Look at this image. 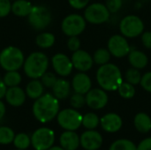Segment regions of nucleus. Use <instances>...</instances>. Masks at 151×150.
<instances>
[{
  "instance_id": "f257e3e1",
  "label": "nucleus",
  "mask_w": 151,
  "mask_h": 150,
  "mask_svg": "<svg viewBox=\"0 0 151 150\" xmlns=\"http://www.w3.org/2000/svg\"><path fill=\"white\" fill-rule=\"evenodd\" d=\"M59 100L53 94H43L37 98L32 107L35 118L41 123H49L57 118L59 112Z\"/></svg>"
},
{
  "instance_id": "f03ea898",
  "label": "nucleus",
  "mask_w": 151,
  "mask_h": 150,
  "mask_svg": "<svg viewBox=\"0 0 151 150\" xmlns=\"http://www.w3.org/2000/svg\"><path fill=\"white\" fill-rule=\"evenodd\" d=\"M96 77L98 85L105 91H116L123 82L120 69L116 65L111 63L100 65Z\"/></svg>"
},
{
  "instance_id": "7ed1b4c3",
  "label": "nucleus",
  "mask_w": 151,
  "mask_h": 150,
  "mask_svg": "<svg viewBox=\"0 0 151 150\" xmlns=\"http://www.w3.org/2000/svg\"><path fill=\"white\" fill-rule=\"evenodd\" d=\"M49 67L48 57L40 51L31 53L24 61L23 69L25 74L32 79H41Z\"/></svg>"
},
{
  "instance_id": "20e7f679",
  "label": "nucleus",
  "mask_w": 151,
  "mask_h": 150,
  "mask_svg": "<svg viewBox=\"0 0 151 150\" xmlns=\"http://www.w3.org/2000/svg\"><path fill=\"white\" fill-rule=\"evenodd\" d=\"M24 61V54L17 47L9 46L0 52V66L6 72L19 71L23 66Z\"/></svg>"
},
{
  "instance_id": "39448f33",
  "label": "nucleus",
  "mask_w": 151,
  "mask_h": 150,
  "mask_svg": "<svg viewBox=\"0 0 151 150\" xmlns=\"http://www.w3.org/2000/svg\"><path fill=\"white\" fill-rule=\"evenodd\" d=\"M29 25L35 30H43L50 26L52 14L50 9L44 5H35L27 16Z\"/></svg>"
},
{
  "instance_id": "423d86ee",
  "label": "nucleus",
  "mask_w": 151,
  "mask_h": 150,
  "mask_svg": "<svg viewBox=\"0 0 151 150\" xmlns=\"http://www.w3.org/2000/svg\"><path fill=\"white\" fill-rule=\"evenodd\" d=\"M82 115L73 108L64 109L57 116L58 124L65 131H76L82 126Z\"/></svg>"
},
{
  "instance_id": "0eeeda50",
  "label": "nucleus",
  "mask_w": 151,
  "mask_h": 150,
  "mask_svg": "<svg viewBox=\"0 0 151 150\" xmlns=\"http://www.w3.org/2000/svg\"><path fill=\"white\" fill-rule=\"evenodd\" d=\"M119 30L125 37L135 38L144 32V23L137 15H127L119 23Z\"/></svg>"
},
{
  "instance_id": "6e6552de",
  "label": "nucleus",
  "mask_w": 151,
  "mask_h": 150,
  "mask_svg": "<svg viewBox=\"0 0 151 150\" xmlns=\"http://www.w3.org/2000/svg\"><path fill=\"white\" fill-rule=\"evenodd\" d=\"M55 133L49 127H40L31 135V145L35 150H48L54 146Z\"/></svg>"
},
{
  "instance_id": "1a4fd4ad",
  "label": "nucleus",
  "mask_w": 151,
  "mask_h": 150,
  "mask_svg": "<svg viewBox=\"0 0 151 150\" xmlns=\"http://www.w3.org/2000/svg\"><path fill=\"white\" fill-rule=\"evenodd\" d=\"M85 18L77 13H72L64 18L61 23V29L67 36H78L86 28Z\"/></svg>"
},
{
  "instance_id": "9d476101",
  "label": "nucleus",
  "mask_w": 151,
  "mask_h": 150,
  "mask_svg": "<svg viewBox=\"0 0 151 150\" xmlns=\"http://www.w3.org/2000/svg\"><path fill=\"white\" fill-rule=\"evenodd\" d=\"M110 11L105 4L94 3L88 5L84 11V18L87 22L94 25L105 23L110 19Z\"/></svg>"
},
{
  "instance_id": "9b49d317",
  "label": "nucleus",
  "mask_w": 151,
  "mask_h": 150,
  "mask_svg": "<svg viewBox=\"0 0 151 150\" xmlns=\"http://www.w3.org/2000/svg\"><path fill=\"white\" fill-rule=\"evenodd\" d=\"M107 47L111 56L117 58L124 57L127 56L131 51V48L127 40V37L122 34H114L111 36L108 41Z\"/></svg>"
},
{
  "instance_id": "f8f14e48",
  "label": "nucleus",
  "mask_w": 151,
  "mask_h": 150,
  "mask_svg": "<svg viewBox=\"0 0 151 150\" xmlns=\"http://www.w3.org/2000/svg\"><path fill=\"white\" fill-rule=\"evenodd\" d=\"M85 97L86 104L92 110L104 109L109 102V96L103 88L90 89L85 95Z\"/></svg>"
},
{
  "instance_id": "ddd939ff",
  "label": "nucleus",
  "mask_w": 151,
  "mask_h": 150,
  "mask_svg": "<svg viewBox=\"0 0 151 150\" xmlns=\"http://www.w3.org/2000/svg\"><path fill=\"white\" fill-rule=\"evenodd\" d=\"M51 64L56 73L61 77H66L70 75L73 69L72 59L63 53H58L54 55L51 58Z\"/></svg>"
},
{
  "instance_id": "4468645a",
  "label": "nucleus",
  "mask_w": 151,
  "mask_h": 150,
  "mask_svg": "<svg viewBox=\"0 0 151 150\" xmlns=\"http://www.w3.org/2000/svg\"><path fill=\"white\" fill-rule=\"evenodd\" d=\"M81 146L85 150L99 149L104 142L103 136L96 130H87L80 137Z\"/></svg>"
},
{
  "instance_id": "2eb2a0df",
  "label": "nucleus",
  "mask_w": 151,
  "mask_h": 150,
  "mask_svg": "<svg viewBox=\"0 0 151 150\" xmlns=\"http://www.w3.org/2000/svg\"><path fill=\"white\" fill-rule=\"evenodd\" d=\"M71 59L73 65V68L79 72H88L92 68L94 65L93 57L86 50L81 49L73 52Z\"/></svg>"
},
{
  "instance_id": "dca6fc26",
  "label": "nucleus",
  "mask_w": 151,
  "mask_h": 150,
  "mask_svg": "<svg viewBox=\"0 0 151 150\" xmlns=\"http://www.w3.org/2000/svg\"><path fill=\"white\" fill-rule=\"evenodd\" d=\"M100 125L104 131L109 133L119 132L123 126V120L117 113H107L100 118Z\"/></svg>"
},
{
  "instance_id": "f3484780",
  "label": "nucleus",
  "mask_w": 151,
  "mask_h": 150,
  "mask_svg": "<svg viewBox=\"0 0 151 150\" xmlns=\"http://www.w3.org/2000/svg\"><path fill=\"white\" fill-rule=\"evenodd\" d=\"M71 85L75 93L86 95L92 88V81L88 74L80 72L73 76Z\"/></svg>"
},
{
  "instance_id": "a211bd4d",
  "label": "nucleus",
  "mask_w": 151,
  "mask_h": 150,
  "mask_svg": "<svg viewBox=\"0 0 151 150\" xmlns=\"http://www.w3.org/2000/svg\"><path fill=\"white\" fill-rule=\"evenodd\" d=\"M26 92L19 86L8 88L4 96L7 103L12 107H19L23 105L26 101Z\"/></svg>"
},
{
  "instance_id": "6ab92c4d",
  "label": "nucleus",
  "mask_w": 151,
  "mask_h": 150,
  "mask_svg": "<svg viewBox=\"0 0 151 150\" xmlns=\"http://www.w3.org/2000/svg\"><path fill=\"white\" fill-rule=\"evenodd\" d=\"M59 144L65 150H76L81 146L80 136L75 131H65L59 137Z\"/></svg>"
},
{
  "instance_id": "aec40b11",
  "label": "nucleus",
  "mask_w": 151,
  "mask_h": 150,
  "mask_svg": "<svg viewBox=\"0 0 151 150\" xmlns=\"http://www.w3.org/2000/svg\"><path fill=\"white\" fill-rule=\"evenodd\" d=\"M71 84L65 79H58L52 88V93L58 100L66 99L71 93Z\"/></svg>"
},
{
  "instance_id": "412c9836",
  "label": "nucleus",
  "mask_w": 151,
  "mask_h": 150,
  "mask_svg": "<svg viewBox=\"0 0 151 150\" xmlns=\"http://www.w3.org/2000/svg\"><path fill=\"white\" fill-rule=\"evenodd\" d=\"M127 57H128V61L132 65V67L136 68L138 70L145 68L149 63L147 55L144 52L138 50H131L127 55Z\"/></svg>"
},
{
  "instance_id": "4be33fe9",
  "label": "nucleus",
  "mask_w": 151,
  "mask_h": 150,
  "mask_svg": "<svg viewBox=\"0 0 151 150\" xmlns=\"http://www.w3.org/2000/svg\"><path fill=\"white\" fill-rule=\"evenodd\" d=\"M135 129L141 133H147L151 130V118L144 112H139L134 118Z\"/></svg>"
},
{
  "instance_id": "5701e85b",
  "label": "nucleus",
  "mask_w": 151,
  "mask_h": 150,
  "mask_svg": "<svg viewBox=\"0 0 151 150\" xmlns=\"http://www.w3.org/2000/svg\"><path fill=\"white\" fill-rule=\"evenodd\" d=\"M32 9L33 5L27 0H15L12 4V12L18 17H27Z\"/></svg>"
},
{
  "instance_id": "b1692460",
  "label": "nucleus",
  "mask_w": 151,
  "mask_h": 150,
  "mask_svg": "<svg viewBox=\"0 0 151 150\" xmlns=\"http://www.w3.org/2000/svg\"><path fill=\"white\" fill-rule=\"evenodd\" d=\"M43 91L44 86L42 85V81L38 79L32 80L30 82H28L25 90L27 95L33 100H36L37 98L42 96L43 95Z\"/></svg>"
},
{
  "instance_id": "393cba45",
  "label": "nucleus",
  "mask_w": 151,
  "mask_h": 150,
  "mask_svg": "<svg viewBox=\"0 0 151 150\" xmlns=\"http://www.w3.org/2000/svg\"><path fill=\"white\" fill-rule=\"evenodd\" d=\"M55 35L49 32L41 33L35 38V43L41 49H48L52 47L55 43Z\"/></svg>"
},
{
  "instance_id": "a878e982",
  "label": "nucleus",
  "mask_w": 151,
  "mask_h": 150,
  "mask_svg": "<svg viewBox=\"0 0 151 150\" xmlns=\"http://www.w3.org/2000/svg\"><path fill=\"white\" fill-rule=\"evenodd\" d=\"M3 80L7 88L17 87L22 80L21 74L18 71H8L3 77Z\"/></svg>"
},
{
  "instance_id": "bb28decb",
  "label": "nucleus",
  "mask_w": 151,
  "mask_h": 150,
  "mask_svg": "<svg viewBox=\"0 0 151 150\" xmlns=\"http://www.w3.org/2000/svg\"><path fill=\"white\" fill-rule=\"evenodd\" d=\"M111 54L108 49L100 48L95 51L93 55V60H94V63H96V65H103L109 63V61L111 60Z\"/></svg>"
},
{
  "instance_id": "cd10ccee",
  "label": "nucleus",
  "mask_w": 151,
  "mask_h": 150,
  "mask_svg": "<svg viewBox=\"0 0 151 150\" xmlns=\"http://www.w3.org/2000/svg\"><path fill=\"white\" fill-rule=\"evenodd\" d=\"M100 125V118L94 112H88L82 117V126L87 130H95Z\"/></svg>"
},
{
  "instance_id": "c85d7f7f",
  "label": "nucleus",
  "mask_w": 151,
  "mask_h": 150,
  "mask_svg": "<svg viewBox=\"0 0 151 150\" xmlns=\"http://www.w3.org/2000/svg\"><path fill=\"white\" fill-rule=\"evenodd\" d=\"M109 150H137V146L130 140L119 139L111 143Z\"/></svg>"
},
{
  "instance_id": "c756f323",
  "label": "nucleus",
  "mask_w": 151,
  "mask_h": 150,
  "mask_svg": "<svg viewBox=\"0 0 151 150\" xmlns=\"http://www.w3.org/2000/svg\"><path fill=\"white\" fill-rule=\"evenodd\" d=\"M13 145L17 149H27L31 145V137L25 133H19L15 134L13 140Z\"/></svg>"
},
{
  "instance_id": "7c9ffc66",
  "label": "nucleus",
  "mask_w": 151,
  "mask_h": 150,
  "mask_svg": "<svg viewBox=\"0 0 151 150\" xmlns=\"http://www.w3.org/2000/svg\"><path fill=\"white\" fill-rule=\"evenodd\" d=\"M119 95L124 99H131L135 95V88L127 81H123L118 88Z\"/></svg>"
},
{
  "instance_id": "2f4dec72",
  "label": "nucleus",
  "mask_w": 151,
  "mask_h": 150,
  "mask_svg": "<svg viewBox=\"0 0 151 150\" xmlns=\"http://www.w3.org/2000/svg\"><path fill=\"white\" fill-rule=\"evenodd\" d=\"M15 133L9 126H0V144L8 145L13 142Z\"/></svg>"
},
{
  "instance_id": "473e14b6",
  "label": "nucleus",
  "mask_w": 151,
  "mask_h": 150,
  "mask_svg": "<svg viewBox=\"0 0 151 150\" xmlns=\"http://www.w3.org/2000/svg\"><path fill=\"white\" fill-rule=\"evenodd\" d=\"M142 74L140 72V71L136 68H130L128 69L126 73H125V79H126V81L129 82L130 84L135 86L137 84H140L141 82V80H142Z\"/></svg>"
},
{
  "instance_id": "72a5a7b5",
  "label": "nucleus",
  "mask_w": 151,
  "mask_h": 150,
  "mask_svg": "<svg viewBox=\"0 0 151 150\" xmlns=\"http://www.w3.org/2000/svg\"><path fill=\"white\" fill-rule=\"evenodd\" d=\"M70 104H71L72 108H73L75 110L82 108L86 104L85 95L74 92V94L72 95V96L70 97Z\"/></svg>"
},
{
  "instance_id": "f704fd0d",
  "label": "nucleus",
  "mask_w": 151,
  "mask_h": 150,
  "mask_svg": "<svg viewBox=\"0 0 151 150\" xmlns=\"http://www.w3.org/2000/svg\"><path fill=\"white\" fill-rule=\"evenodd\" d=\"M57 80H58L57 76L51 72H46L41 77V81L45 88H51L54 86V84L56 83Z\"/></svg>"
},
{
  "instance_id": "c9c22d12",
  "label": "nucleus",
  "mask_w": 151,
  "mask_h": 150,
  "mask_svg": "<svg viewBox=\"0 0 151 150\" xmlns=\"http://www.w3.org/2000/svg\"><path fill=\"white\" fill-rule=\"evenodd\" d=\"M105 5L110 12L115 13L121 9L123 5V0H106Z\"/></svg>"
},
{
  "instance_id": "e433bc0d",
  "label": "nucleus",
  "mask_w": 151,
  "mask_h": 150,
  "mask_svg": "<svg viewBox=\"0 0 151 150\" xmlns=\"http://www.w3.org/2000/svg\"><path fill=\"white\" fill-rule=\"evenodd\" d=\"M12 11L11 0H0V18H4Z\"/></svg>"
},
{
  "instance_id": "4c0bfd02",
  "label": "nucleus",
  "mask_w": 151,
  "mask_h": 150,
  "mask_svg": "<svg viewBox=\"0 0 151 150\" xmlns=\"http://www.w3.org/2000/svg\"><path fill=\"white\" fill-rule=\"evenodd\" d=\"M81 40L78 36H70L67 41V48L69 50L74 52L81 49Z\"/></svg>"
},
{
  "instance_id": "58836bf2",
  "label": "nucleus",
  "mask_w": 151,
  "mask_h": 150,
  "mask_svg": "<svg viewBox=\"0 0 151 150\" xmlns=\"http://www.w3.org/2000/svg\"><path fill=\"white\" fill-rule=\"evenodd\" d=\"M140 84L145 91L151 93V72H148L142 76Z\"/></svg>"
},
{
  "instance_id": "ea45409f",
  "label": "nucleus",
  "mask_w": 151,
  "mask_h": 150,
  "mask_svg": "<svg viewBox=\"0 0 151 150\" xmlns=\"http://www.w3.org/2000/svg\"><path fill=\"white\" fill-rule=\"evenodd\" d=\"M68 3L73 8L76 10H81L88 6L89 0H68Z\"/></svg>"
},
{
  "instance_id": "a19ab883",
  "label": "nucleus",
  "mask_w": 151,
  "mask_h": 150,
  "mask_svg": "<svg viewBox=\"0 0 151 150\" xmlns=\"http://www.w3.org/2000/svg\"><path fill=\"white\" fill-rule=\"evenodd\" d=\"M142 42L145 48L151 50V31H146L142 34Z\"/></svg>"
},
{
  "instance_id": "79ce46f5",
  "label": "nucleus",
  "mask_w": 151,
  "mask_h": 150,
  "mask_svg": "<svg viewBox=\"0 0 151 150\" xmlns=\"http://www.w3.org/2000/svg\"><path fill=\"white\" fill-rule=\"evenodd\" d=\"M137 150H151V137L142 141L137 146Z\"/></svg>"
},
{
  "instance_id": "37998d69",
  "label": "nucleus",
  "mask_w": 151,
  "mask_h": 150,
  "mask_svg": "<svg viewBox=\"0 0 151 150\" xmlns=\"http://www.w3.org/2000/svg\"><path fill=\"white\" fill-rule=\"evenodd\" d=\"M6 90H7V86L4 84V82L3 80V78L0 77V100L5 96Z\"/></svg>"
},
{
  "instance_id": "c03bdc74",
  "label": "nucleus",
  "mask_w": 151,
  "mask_h": 150,
  "mask_svg": "<svg viewBox=\"0 0 151 150\" xmlns=\"http://www.w3.org/2000/svg\"><path fill=\"white\" fill-rule=\"evenodd\" d=\"M6 112V108H5V104L0 100V120L4 117Z\"/></svg>"
},
{
  "instance_id": "a18cd8bd",
  "label": "nucleus",
  "mask_w": 151,
  "mask_h": 150,
  "mask_svg": "<svg viewBox=\"0 0 151 150\" xmlns=\"http://www.w3.org/2000/svg\"><path fill=\"white\" fill-rule=\"evenodd\" d=\"M48 150H65L61 146H52Z\"/></svg>"
},
{
  "instance_id": "49530a36",
  "label": "nucleus",
  "mask_w": 151,
  "mask_h": 150,
  "mask_svg": "<svg viewBox=\"0 0 151 150\" xmlns=\"http://www.w3.org/2000/svg\"><path fill=\"white\" fill-rule=\"evenodd\" d=\"M16 150H25V149H16Z\"/></svg>"
},
{
  "instance_id": "de8ad7c7",
  "label": "nucleus",
  "mask_w": 151,
  "mask_h": 150,
  "mask_svg": "<svg viewBox=\"0 0 151 150\" xmlns=\"http://www.w3.org/2000/svg\"><path fill=\"white\" fill-rule=\"evenodd\" d=\"M13 1H15V0H13Z\"/></svg>"
}]
</instances>
